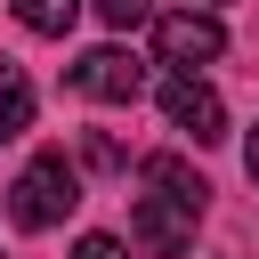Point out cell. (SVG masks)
<instances>
[{"instance_id": "8", "label": "cell", "mask_w": 259, "mask_h": 259, "mask_svg": "<svg viewBox=\"0 0 259 259\" xmlns=\"http://www.w3.org/2000/svg\"><path fill=\"white\" fill-rule=\"evenodd\" d=\"M81 8H89V0H16V24H24V32H40V40H65Z\"/></svg>"}, {"instance_id": "4", "label": "cell", "mask_w": 259, "mask_h": 259, "mask_svg": "<svg viewBox=\"0 0 259 259\" xmlns=\"http://www.w3.org/2000/svg\"><path fill=\"white\" fill-rule=\"evenodd\" d=\"M162 121H170L178 138H194V146H219V138H227V105H219V89H210L202 73H170V81H162Z\"/></svg>"}, {"instance_id": "13", "label": "cell", "mask_w": 259, "mask_h": 259, "mask_svg": "<svg viewBox=\"0 0 259 259\" xmlns=\"http://www.w3.org/2000/svg\"><path fill=\"white\" fill-rule=\"evenodd\" d=\"M194 8H210V16H219V8H227V0H194Z\"/></svg>"}, {"instance_id": "1", "label": "cell", "mask_w": 259, "mask_h": 259, "mask_svg": "<svg viewBox=\"0 0 259 259\" xmlns=\"http://www.w3.org/2000/svg\"><path fill=\"white\" fill-rule=\"evenodd\" d=\"M73 202H81V170H73L65 154H32V162L16 170V186H8V219H16L24 235L65 227V219H73Z\"/></svg>"}, {"instance_id": "14", "label": "cell", "mask_w": 259, "mask_h": 259, "mask_svg": "<svg viewBox=\"0 0 259 259\" xmlns=\"http://www.w3.org/2000/svg\"><path fill=\"white\" fill-rule=\"evenodd\" d=\"M0 259H8V251H0Z\"/></svg>"}, {"instance_id": "10", "label": "cell", "mask_w": 259, "mask_h": 259, "mask_svg": "<svg viewBox=\"0 0 259 259\" xmlns=\"http://www.w3.org/2000/svg\"><path fill=\"white\" fill-rule=\"evenodd\" d=\"M73 259H130V243H121V235H81Z\"/></svg>"}, {"instance_id": "7", "label": "cell", "mask_w": 259, "mask_h": 259, "mask_svg": "<svg viewBox=\"0 0 259 259\" xmlns=\"http://www.w3.org/2000/svg\"><path fill=\"white\" fill-rule=\"evenodd\" d=\"M24 130H32V81H24V65L0 57V146L24 138Z\"/></svg>"}, {"instance_id": "2", "label": "cell", "mask_w": 259, "mask_h": 259, "mask_svg": "<svg viewBox=\"0 0 259 259\" xmlns=\"http://www.w3.org/2000/svg\"><path fill=\"white\" fill-rule=\"evenodd\" d=\"M194 219H202V202H186V194H170V186H146L138 210H130V235H138L154 259H178V251L194 243Z\"/></svg>"}, {"instance_id": "9", "label": "cell", "mask_w": 259, "mask_h": 259, "mask_svg": "<svg viewBox=\"0 0 259 259\" xmlns=\"http://www.w3.org/2000/svg\"><path fill=\"white\" fill-rule=\"evenodd\" d=\"M89 8H97V16L113 24V32H138V24L154 16V0H89Z\"/></svg>"}, {"instance_id": "5", "label": "cell", "mask_w": 259, "mask_h": 259, "mask_svg": "<svg viewBox=\"0 0 259 259\" xmlns=\"http://www.w3.org/2000/svg\"><path fill=\"white\" fill-rule=\"evenodd\" d=\"M65 81H73V97H97V105H138V97H146V65H138V49H89Z\"/></svg>"}, {"instance_id": "12", "label": "cell", "mask_w": 259, "mask_h": 259, "mask_svg": "<svg viewBox=\"0 0 259 259\" xmlns=\"http://www.w3.org/2000/svg\"><path fill=\"white\" fill-rule=\"evenodd\" d=\"M243 170H251V186H259V130H251V146H243Z\"/></svg>"}, {"instance_id": "3", "label": "cell", "mask_w": 259, "mask_h": 259, "mask_svg": "<svg viewBox=\"0 0 259 259\" xmlns=\"http://www.w3.org/2000/svg\"><path fill=\"white\" fill-rule=\"evenodd\" d=\"M154 49H162V65H170V73H202V65H219L227 24H219L210 8H178V16H162V24H154Z\"/></svg>"}, {"instance_id": "11", "label": "cell", "mask_w": 259, "mask_h": 259, "mask_svg": "<svg viewBox=\"0 0 259 259\" xmlns=\"http://www.w3.org/2000/svg\"><path fill=\"white\" fill-rule=\"evenodd\" d=\"M81 162H89V170H121V146H113V138H89Z\"/></svg>"}, {"instance_id": "6", "label": "cell", "mask_w": 259, "mask_h": 259, "mask_svg": "<svg viewBox=\"0 0 259 259\" xmlns=\"http://www.w3.org/2000/svg\"><path fill=\"white\" fill-rule=\"evenodd\" d=\"M138 178H146V186H170V194H186V202H210V186H202V170H194L186 154H146Z\"/></svg>"}]
</instances>
